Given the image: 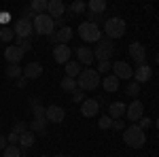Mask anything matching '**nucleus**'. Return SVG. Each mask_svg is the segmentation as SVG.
<instances>
[{
  "mask_svg": "<svg viewBox=\"0 0 159 157\" xmlns=\"http://www.w3.org/2000/svg\"><path fill=\"white\" fill-rule=\"evenodd\" d=\"M72 100H74V102H81V104H83V102H85V91L76 89V91L72 94Z\"/></svg>",
  "mask_w": 159,
  "mask_h": 157,
  "instance_id": "nucleus-40",
  "label": "nucleus"
},
{
  "mask_svg": "<svg viewBox=\"0 0 159 157\" xmlns=\"http://www.w3.org/2000/svg\"><path fill=\"white\" fill-rule=\"evenodd\" d=\"M49 38H51L53 45H68L70 38H72V30H70V25H66V28H61L57 32H53Z\"/></svg>",
  "mask_w": 159,
  "mask_h": 157,
  "instance_id": "nucleus-10",
  "label": "nucleus"
},
{
  "mask_svg": "<svg viewBox=\"0 0 159 157\" xmlns=\"http://www.w3.org/2000/svg\"><path fill=\"white\" fill-rule=\"evenodd\" d=\"M127 51H129V58H132L138 66L147 64V49H144V45H142V43H136V40H134V43L129 45V49H127Z\"/></svg>",
  "mask_w": 159,
  "mask_h": 157,
  "instance_id": "nucleus-8",
  "label": "nucleus"
},
{
  "mask_svg": "<svg viewBox=\"0 0 159 157\" xmlns=\"http://www.w3.org/2000/svg\"><path fill=\"white\" fill-rule=\"evenodd\" d=\"M138 125H140L142 130H147V127H151V125H153V121L148 119V117H142V119L138 121Z\"/></svg>",
  "mask_w": 159,
  "mask_h": 157,
  "instance_id": "nucleus-42",
  "label": "nucleus"
},
{
  "mask_svg": "<svg viewBox=\"0 0 159 157\" xmlns=\"http://www.w3.org/2000/svg\"><path fill=\"white\" fill-rule=\"evenodd\" d=\"M30 17H36V13L32 11L30 7H25V9H24V19H30Z\"/></svg>",
  "mask_w": 159,
  "mask_h": 157,
  "instance_id": "nucleus-43",
  "label": "nucleus"
},
{
  "mask_svg": "<svg viewBox=\"0 0 159 157\" xmlns=\"http://www.w3.org/2000/svg\"><path fill=\"white\" fill-rule=\"evenodd\" d=\"M125 117L132 121V123H138V121L144 117V104H142L140 100H134V102L127 106V110H125Z\"/></svg>",
  "mask_w": 159,
  "mask_h": 157,
  "instance_id": "nucleus-9",
  "label": "nucleus"
},
{
  "mask_svg": "<svg viewBox=\"0 0 159 157\" xmlns=\"http://www.w3.org/2000/svg\"><path fill=\"white\" fill-rule=\"evenodd\" d=\"M7 142H9V145H15V146H19V134L11 132L9 136H7Z\"/></svg>",
  "mask_w": 159,
  "mask_h": 157,
  "instance_id": "nucleus-39",
  "label": "nucleus"
},
{
  "mask_svg": "<svg viewBox=\"0 0 159 157\" xmlns=\"http://www.w3.org/2000/svg\"><path fill=\"white\" fill-rule=\"evenodd\" d=\"M47 7H49V2H47V0H32V4H30V9L36 13V15L47 13Z\"/></svg>",
  "mask_w": 159,
  "mask_h": 157,
  "instance_id": "nucleus-29",
  "label": "nucleus"
},
{
  "mask_svg": "<svg viewBox=\"0 0 159 157\" xmlns=\"http://www.w3.org/2000/svg\"><path fill=\"white\" fill-rule=\"evenodd\" d=\"M28 130H30V127H28V123H25V121H17V123L13 125V132L19 134V136H21V134H25Z\"/></svg>",
  "mask_w": 159,
  "mask_h": 157,
  "instance_id": "nucleus-36",
  "label": "nucleus"
},
{
  "mask_svg": "<svg viewBox=\"0 0 159 157\" xmlns=\"http://www.w3.org/2000/svg\"><path fill=\"white\" fill-rule=\"evenodd\" d=\"M60 87L64 89V91H68V94H74L76 89H79V85H76V79H70V76H64L61 79Z\"/></svg>",
  "mask_w": 159,
  "mask_h": 157,
  "instance_id": "nucleus-27",
  "label": "nucleus"
},
{
  "mask_svg": "<svg viewBox=\"0 0 159 157\" xmlns=\"http://www.w3.org/2000/svg\"><path fill=\"white\" fill-rule=\"evenodd\" d=\"M151 74H153V68L148 64H142L136 68V83H147L151 81Z\"/></svg>",
  "mask_w": 159,
  "mask_h": 157,
  "instance_id": "nucleus-20",
  "label": "nucleus"
},
{
  "mask_svg": "<svg viewBox=\"0 0 159 157\" xmlns=\"http://www.w3.org/2000/svg\"><path fill=\"white\" fill-rule=\"evenodd\" d=\"M155 125H157V132H159V117H157V121H155Z\"/></svg>",
  "mask_w": 159,
  "mask_h": 157,
  "instance_id": "nucleus-48",
  "label": "nucleus"
},
{
  "mask_svg": "<svg viewBox=\"0 0 159 157\" xmlns=\"http://www.w3.org/2000/svg\"><path fill=\"white\" fill-rule=\"evenodd\" d=\"M34 32L36 34H49V36L55 32V24H53V19H51L47 13L34 17Z\"/></svg>",
  "mask_w": 159,
  "mask_h": 157,
  "instance_id": "nucleus-6",
  "label": "nucleus"
},
{
  "mask_svg": "<svg viewBox=\"0 0 159 157\" xmlns=\"http://www.w3.org/2000/svg\"><path fill=\"white\" fill-rule=\"evenodd\" d=\"M87 11L96 13V15H102L106 11V0H89L87 2Z\"/></svg>",
  "mask_w": 159,
  "mask_h": 157,
  "instance_id": "nucleus-23",
  "label": "nucleus"
},
{
  "mask_svg": "<svg viewBox=\"0 0 159 157\" xmlns=\"http://www.w3.org/2000/svg\"><path fill=\"white\" fill-rule=\"evenodd\" d=\"M2 155L4 157H21V149L15 146V145H9L4 151H2Z\"/></svg>",
  "mask_w": 159,
  "mask_h": 157,
  "instance_id": "nucleus-33",
  "label": "nucleus"
},
{
  "mask_svg": "<svg viewBox=\"0 0 159 157\" xmlns=\"http://www.w3.org/2000/svg\"><path fill=\"white\" fill-rule=\"evenodd\" d=\"M76 51V58H79V64H85V66H89L91 62L96 60L93 58V49H89V47H79V49H74Z\"/></svg>",
  "mask_w": 159,
  "mask_h": 157,
  "instance_id": "nucleus-17",
  "label": "nucleus"
},
{
  "mask_svg": "<svg viewBox=\"0 0 159 157\" xmlns=\"http://www.w3.org/2000/svg\"><path fill=\"white\" fill-rule=\"evenodd\" d=\"M102 87H104L108 94H112V91H117V89H119V79H117L115 74H110V76H106V79L102 81Z\"/></svg>",
  "mask_w": 159,
  "mask_h": 157,
  "instance_id": "nucleus-26",
  "label": "nucleus"
},
{
  "mask_svg": "<svg viewBox=\"0 0 159 157\" xmlns=\"http://www.w3.org/2000/svg\"><path fill=\"white\" fill-rule=\"evenodd\" d=\"M15 47H19L25 53V51L32 49V43H30V38H17V36H15Z\"/></svg>",
  "mask_w": 159,
  "mask_h": 157,
  "instance_id": "nucleus-34",
  "label": "nucleus"
},
{
  "mask_svg": "<svg viewBox=\"0 0 159 157\" xmlns=\"http://www.w3.org/2000/svg\"><path fill=\"white\" fill-rule=\"evenodd\" d=\"M0 125H2V121H0Z\"/></svg>",
  "mask_w": 159,
  "mask_h": 157,
  "instance_id": "nucleus-53",
  "label": "nucleus"
},
{
  "mask_svg": "<svg viewBox=\"0 0 159 157\" xmlns=\"http://www.w3.org/2000/svg\"><path fill=\"white\" fill-rule=\"evenodd\" d=\"M64 13H66V4H64L61 0H51L49 2L47 15H49L51 19H60V17H64Z\"/></svg>",
  "mask_w": 159,
  "mask_h": 157,
  "instance_id": "nucleus-14",
  "label": "nucleus"
},
{
  "mask_svg": "<svg viewBox=\"0 0 159 157\" xmlns=\"http://www.w3.org/2000/svg\"><path fill=\"white\" fill-rule=\"evenodd\" d=\"M34 142H36V136L30 132V130H28L25 134H21V136H19V149H21V151L30 149V146H34Z\"/></svg>",
  "mask_w": 159,
  "mask_h": 157,
  "instance_id": "nucleus-21",
  "label": "nucleus"
},
{
  "mask_svg": "<svg viewBox=\"0 0 159 157\" xmlns=\"http://www.w3.org/2000/svg\"><path fill=\"white\" fill-rule=\"evenodd\" d=\"M25 85H28V79H24V76H21V79H17V87H19V89H24Z\"/></svg>",
  "mask_w": 159,
  "mask_h": 157,
  "instance_id": "nucleus-46",
  "label": "nucleus"
},
{
  "mask_svg": "<svg viewBox=\"0 0 159 157\" xmlns=\"http://www.w3.org/2000/svg\"><path fill=\"white\" fill-rule=\"evenodd\" d=\"M43 74V64H38V62H30L28 66L24 68V79H38Z\"/></svg>",
  "mask_w": 159,
  "mask_h": 157,
  "instance_id": "nucleus-18",
  "label": "nucleus"
},
{
  "mask_svg": "<svg viewBox=\"0 0 159 157\" xmlns=\"http://www.w3.org/2000/svg\"><path fill=\"white\" fill-rule=\"evenodd\" d=\"M40 157H49V155H40Z\"/></svg>",
  "mask_w": 159,
  "mask_h": 157,
  "instance_id": "nucleus-51",
  "label": "nucleus"
},
{
  "mask_svg": "<svg viewBox=\"0 0 159 157\" xmlns=\"http://www.w3.org/2000/svg\"><path fill=\"white\" fill-rule=\"evenodd\" d=\"M155 62H157V64H159V53H157V55H155Z\"/></svg>",
  "mask_w": 159,
  "mask_h": 157,
  "instance_id": "nucleus-49",
  "label": "nucleus"
},
{
  "mask_svg": "<svg viewBox=\"0 0 159 157\" xmlns=\"http://www.w3.org/2000/svg\"><path fill=\"white\" fill-rule=\"evenodd\" d=\"M21 157H25V155H21Z\"/></svg>",
  "mask_w": 159,
  "mask_h": 157,
  "instance_id": "nucleus-54",
  "label": "nucleus"
},
{
  "mask_svg": "<svg viewBox=\"0 0 159 157\" xmlns=\"http://www.w3.org/2000/svg\"><path fill=\"white\" fill-rule=\"evenodd\" d=\"M108 70H112V62H110V60L100 62V64H98V74H104V72H108Z\"/></svg>",
  "mask_w": 159,
  "mask_h": 157,
  "instance_id": "nucleus-38",
  "label": "nucleus"
},
{
  "mask_svg": "<svg viewBox=\"0 0 159 157\" xmlns=\"http://www.w3.org/2000/svg\"><path fill=\"white\" fill-rule=\"evenodd\" d=\"M66 157H74V155H66Z\"/></svg>",
  "mask_w": 159,
  "mask_h": 157,
  "instance_id": "nucleus-52",
  "label": "nucleus"
},
{
  "mask_svg": "<svg viewBox=\"0 0 159 157\" xmlns=\"http://www.w3.org/2000/svg\"><path fill=\"white\" fill-rule=\"evenodd\" d=\"M112 130L123 132V130H125V123H123V119H112Z\"/></svg>",
  "mask_w": 159,
  "mask_h": 157,
  "instance_id": "nucleus-41",
  "label": "nucleus"
},
{
  "mask_svg": "<svg viewBox=\"0 0 159 157\" xmlns=\"http://www.w3.org/2000/svg\"><path fill=\"white\" fill-rule=\"evenodd\" d=\"M68 11H70V13H76V15H79V13H85V11H87L85 0H74L72 4L68 7Z\"/></svg>",
  "mask_w": 159,
  "mask_h": 157,
  "instance_id": "nucleus-30",
  "label": "nucleus"
},
{
  "mask_svg": "<svg viewBox=\"0 0 159 157\" xmlns=\"http://www.w3.org/2000/svg\"><path fill=\"white\" fill-rule=\"evenodd\" d=\"M64 70H66V76H70V79H79V74H81V70H83V68H81V64H79V62H68V64H66V68H64Z\"/></svg>",
  "mask_w": 159,
  "mask_h": 157,
  "instance_id": "nucleus-24",
  "label": "nucleus"
},
{
  "mask_svg": "<svg viewBox=\"0 0 159 157\" xmlns=\"http://www.w3.org/2000/svg\"><path fill=\"white\" fill-rule=\"evenodd\" d=\"M85 21H89V24H93V25H98V28H100V24H102V15H96V13L87 11V19H85Z\"/></svg>",
  "mask_w": 159,
  "mask_h": 157,
  "instance_id": "nucleus-37",
  "label": "nucleus"
},
{
  "mask_svg": "<svg viewBox=\"0 0 159 157\" xmlns=\"http://www.w3.org/2000/svg\"><path fill=\"white\" fill-rule=\"evenodd\" d=\"M9 17H11L9 13H0V21H2V24H7V21H9Z\"/></svg>",
  "mask_w": 159,
  "mask_h": 157,
  "instance_id": "nucleus-47",
  "label": "nucleus"
},
{
  "mask_svg": "<svg viewBox=\"0 0 159 157\" xmlns=\"http://www.w3.org/2000/svg\"><path fill=\"white\" fill-rule=\"evenodd\" d=\"M55 157H66V155H61V153H60V155H55Z\"/></svg>",
  "mask_w": 159,
  "mask_h": 157,
  "instance_id": "nucleus-50",
  "label": "nucleus"
},
{
  "mask_svg": "<svg viewBox=\"0 0 159 157\" xmlns=\"http://www.w3.org/2000/svg\"><path fill=\"white\" fill-rule=\"evenodd\" d=\"M79 36L83 38L85 43H98L100 38H102V32H100L98 25L89 24V21H83V24L79 25Z\"/></svg>",
  "mask_w": 159,
  "mask_h": 157,
  "instance_id": "nucleus-5",
  "label": "nucleus"
},
{
  "mask_svg": "<svg viewBox=\"0 0 159 157\" xmlns=\"http://www.w3.org/2000/svg\"><path fill=\"white\" fill-rule=\"evenodd\" d=\"M125 30H127V24H125V19L119 17V15L108 17V19L104 21V34H106V38H110V40L121 38L123 34H125Z\"/></svg>",
  "mask_w": 159,
  "mask_h": 157,
  "instance_id": "nucleus-2",
  "label": "nucleus"
},
{
  "mask_svg": "<svg viewBox=\"0 0 159 157\" xmlns=\"http://www.w3.org/2000/svg\"><path fill=\"white\" fill-rule=\"evenodd\" d=\"M30 109H32L34 119H45V113H47V109H45L40 102H36V104H30Z\"/></svg>",
  "mask_w": 159,
  "mask_h": 157,
  "instance_id": "nucleus-31",
  "label": "nucleus"
},
{
  "mask_svg": "<svg viewBox=\"0 0 159 157\" xmlns=\"http://www.w3.org/2000/svg\"><path fill=\"white\" fill-rule=\"evenodd\" d=\"M15 40V30L9 25H0V43H11Z\"/></svg>",
  "mask_w": 159,
  "mask_h": 157,
  "instance_id": "nucleus-28",
  "label": "nucleus"
},
{
  "mask_svg": "<svg viewBox=\"0 0 159 157\" xmlns=\"http://www.w3.org/2000/svg\"><path fill=\"white\" fill-rule=\"evenodd\" d=\"M13 30H15V36L17 38H30L34 34V24L30 21V19H17L15 25H13Z\"/></svg>",
  "mask_w": 159,
  "mask_h": 157,
  "instance_id": "nucleus-7",
  "label": "nucleus"
},
{
  "mask_svg": "<svg viewBox=\"0 0 159 157\" xmlns=\"http://www.w3.org/2000/svg\"><path fill=\"white\" fill-rule=\"evenodd\" d=\"M76 85H79V89H81V91H93V89L100 85V74H98V70H91V68L81 70L79 79H76Z\"/></svg>",
  "mask_w": 159,
  "mask_h": 157,
  "instance_id": "nucleus-3",
  "label": "nucleus"
},
{
  "mask_svg": "<svg viewBox=\"0 0 159 157\" xmlns=\"http://www.w3.org/2000/svg\"><path fill=\"white\" fill-rule=\"evenodd\" d=\"M98 127L100 130H110V127H112V119H110L108 115H102L98 119Z\"/></svg>",
  "mask_w": 159,
  "mask_h": 157,
  "instance_id": "nucleus-35",
  "label": "nucleus"
},
{
  "mask_svg": "<svg viewBox=\"0 0 159 157\" xmlns=\"http://www.w3.org/2000/svg\"><path fill=\"white\" fill-rule=\"evenodd\" d=\"M125 110H127L125 102H110V106H108V117H110V119H121L123 115H125Z\"/></svg>",
  "mask_w": 159,
  "mask_h": 157,
  "instance_id": "nucleus-19",
  "label": "nucleus"
},
{
  "mask_svg": "<svg viewBox=\"0 0 159 157\" xmlns=\"http://www.w3.org/2000/svg\"><path fill=\"white\" fill-rule=\"evenodd\" d=\"M125 94L129 98H134V100H138V96H140V83H129L127 87H125Z\"/></svg>",
  "mask_w": 159,
  "mask_h": 157,
  "instance_id": "nucleus-32",
  "label": "nucleus"
},
{
  "mask_svg": "<svg viewBox=\"0 0 159 157\" xmlns=\"http://www.w3.org/2000/svg\"><path fill=\"white\" fill-rule=\"evenodd\" d=\"M53 24H55V28H66V21H64V17H60V19H53Z\"/></svg>",
  "mask_w": 159,
  "mask_h": 157,
  "instance_id": "nucleus-44",
  "label": "nucleus"
},
{
  "mask_svg": "<svg viewBox=\"0 0 159 157\" xmlns=\"http://www.w3.org/2000/svg\"><path fill=\"white\" fill-rule=\"evenodd\" d=\"M28 127L32 134H45L47 132V119H32L28 123Z\"/></svg>",
  "mask_w": 159,
  "mask_h": 157,
  "instance_id": "nucleus-22",
  "label": "nucleus"
},
{
  "mask_svg": "<svg viewBox=\"0 0 159 157\" xmlns=\"http://www.w3.org/2000/svg\"><path fill=\"white\" fill-rule=\"evenodd\" d=\"M98 113H100V102L93 100V98H89L81 104V115L83 117H98Z\"/></svg>",
  "mask_w": 159,
  "mask_h": 157,
  "instance_id": "nucleus-13",
  "label": "nucleus"
},
{
  "mask_svg": "<svg viewBox=\"0 0 159 157\" xmlns=\"http://www.w3.org/2000/svg\"><path fill=\"white\" fill-rule=\"evenodd\" d=\"M70 53H72V51H70L68 45H55V47H53V60L57 62V64H64V66H66V64L70 62Z\"/></svg>",
  "mask_w": 159,
  "mask_h": 157,
  "instance_id": "nucleus-11",
  "label": "nucleus"
},
{
  "mask_svg": "<svg viewBox=\"0 0 159 157\" xmlns=\"http://www.w3.org/2000/svg\"><path fill=\"white\" fill-rule=\"evenodd\" d=\"M24 51L19 47H15V45H11V47H7L4 49V60L9 62V64H19V62L24 60Z\"/></svg>",
  "mask_w": 159,
  "mask_h": 157,
  "instance_id": "nucleus-15",
  "label": "nucleus"
},
{
  "mask_svg": "<svg viewBox=\"0 0 159 157\" xmlns=\"http://www.w3.org/2000/svg\"><path fill=\"white\" fill-rule=\"evenodd\" d=\"M4 74H7L9 79H21V76H24V68H21L19 64H9L7 70H4Z\"/></svg>",
  "mask_w": 159,
  "mask_h": 157,
  "instance_id": "nucleus-25",
  "label": "nucleus"
},
{
  "mask_svg": "<svg viewBox=\"0 0 159 157\" xmlns=\"http://www.w3.org/2000/svg\"><path fill=\"white\" fill-rule=\"evenodd\" d=\"M123 142L127 146H132V149H142L144 142H147V134L138 123H132L123 130Z\"/></svg>",
  "mask_w": 159,
  "mask_h": 157,
  "instance_id": "nucleus-1",
  "label": "nucleus"
},
{
  "mask_svg": "<svg viewBox=\"0 0 159 157\" xmlns=\"http://www.w3.org/2000/svg\"><path fill=\"white\" fill-rule=\"evenodd\" d=\"M112 70L117 79H132L134 76V68L127 64V62H115L112 64Z\"/></svg>",
  "mask_w": 159,
  "mask_h": 157,
  "instance_id": "nucleus-12",
  "label": "nucleus"
},
{
  "mask_svg": "<svg viewBox=\"0 0 159 157\" xmlns=\"http://www.w3.org/2000/svg\"><path fill=\"white\" fill-rule=\"evenodd\" d=\"M64 109L61 106H47V113H45V119L47 123H61L64 121Z\"/></svg>",
  "mask_w": 159,
  "mask_h": 157,
  "instance_id": "nucleus-16",
  "label": "nucleus"
},
{
  "mask_svg": "<svg viewBox=\"0 0 159 157\" xmlns=\"http://www.w3.org/2000/svg\"><path fill=\"white\" fill-rule=\"evenodd\" d=\"M9 146V142H7V136H0V151H4Z\"/></svg>",
  "mask_w": 159,
  "mask_h": 157,
  "instance_id": "nucleus-45",
  "label": "nucleus"
},
{
  "mask_svg": "<svg viewBox=\"0 0 159 157\" xmlns=\"http://www.w3.org/2000/svg\"><path fill=\"white\" fill-rule=\"evenodd\" d=\"M112 53H115V43L110 40V38H100L98 40V47L93 49V58L98 62H106L112 58Z\"/></svg>",
  "mask_w": 159,
  "mask_h": 157,
  "instance_id": "nucleus-4",
  "label": "nucleus"
}]
</instances>
